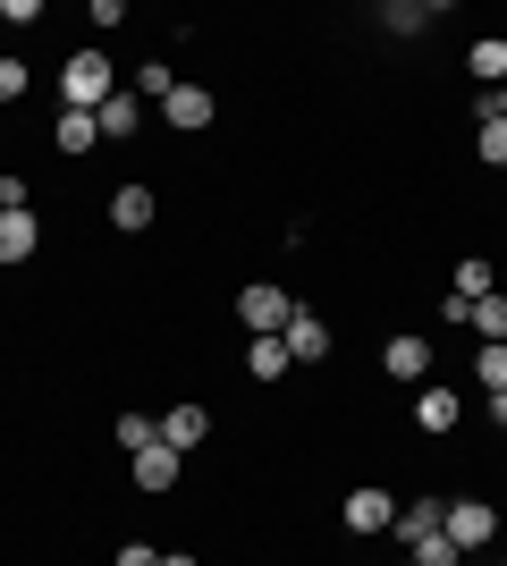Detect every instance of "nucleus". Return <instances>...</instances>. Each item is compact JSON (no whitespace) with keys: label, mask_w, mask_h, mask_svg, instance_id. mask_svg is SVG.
Segmentation results:
<instances>
[{"label":"nucleus","mask_w":507,"mask_h":566,"mask_svg":"<svg viewBox=\"0 0 507 566\" xmlns=\"http://www.w3.org/2000/svg\"><path fill=\"white\" fill-rule=\"evenodd\" d=\"M34 245H43V220L34 212H0V271L34 262Z\"/></svg>","instance_id":"1a4fd4ad"},{"label":"nucleus","mask_w":507,"mask_h":566,"mask_svg":"<svg viewBox=\"0 0 507 566\" xmlns=\"http://www.w3.org/2000/svg\"><path fill=\"white\" fill-rule=\"evenodd\" d=\"M474 118H507V85L499 94H474Z\"/></svg>","instance_id":"cd10ccee"},{"label":"nucleus","mask_w":507,"mask_h":566,"mask_svg":"<svg viewBox=\"0 0 507 566\" xmlns=\"http://www.w3.org/2000/svg\"><path fill=\"white\" fill-rule=\"evenodd\" d=\"M406 566H465V549L448 542V533H432V542H414V549H406Z\"/></svg>","instance_id":"4be33fe9"},{"label":"nucleus","mask_w":507,"mask_h":566,"mask_svg":"<svg viewBox=\"0 0 507 566\" xmlns=\"http://www.w3.org/2000/svg\"><path fill=\"white\" fill-rule=\"evenodd\" d=\"M279 347H288V364H321V355H330V322H321L314 305H296V322L279 331Z\"/></svg>","instance_id":"423d86ee"},{"label":"nucleus","mask_w":507,"mask_h":566,"mask_svg":"<svg viewBox=\"0 0 507 566\" xmlns=\"http://www.w3.org/2000/svg\"><path fill=\"white\" fill-rule=\"evenodd\" d=\"M119 566H161V549L152 542H119Z\"/></svg>","instance_id":"bb28decb"},{"label":"nucleus","mask_w":507,"mask_h":566,"mask_svg":"<svg viewBox=\"0 0 507 566\" xmlns=\"http://www.w3.org/2000/svg\"><path fill=\"white\" fill-rule=\"evenodd\" d=\"M499 566H507V558H499Z\"/></svg>","instance_id":"2f4dec72"},{"label":"nucleus","mask_w":507,"mask_h":566,"mask_svg":"<svg viewBox=\"0 0 507 566\" xmlns=\"http://www.w3.org/2000/svg\"><path fill=\"white\" fill-rule=\"evenodd\" d=\"M457 389H432V380H423V389H414V431H457Z\"/></svg>","instance_id":"f8f14e48"},{"label":"nucleus","mask_w":507,"mask_h":566,"mask_svg":"<svg viewBox=\"0 0 507 566\" xmlns=\"http://www.w3.org/2000/svg\"><path fill=\"white\" fill-rule=\"evenodd\" d=\"M136 85H145L152 102H169V94H178V76H169V60H145V69H136Z\"/></svg>","instance_id":"b1692460"},{"label":"nucleus","mask_w":507,"mask_h":566,"mask_svg":"<svg viewBox=\"0 0 507 566\" xmlns=\"http://www.w3.org/2000/svg\"><path fill=\"white\" fill-rule=\"evenodd\" d=\"M381 373L389 380H398V389H423V380H432V338H389V347H381Z\"/></svg>","instance_id":"39448f33"},{"label":"nucleus","mask_w":507,"mask_h":566,"mask_svg":"<svg viewBox=\"0 0 507 566\" xmlns=\"http://www.w3.org/2000/svg\"><path fill=\"white\" fill-rule=\"evenodd\" d=\"M245 373H254V380H288L296 364H288V347H279V338H254V347H245Z\"/></svg>","instance_id":"a211bd4d"},{"label":"nucleus","mask_w":507,"mask_h":566,"mask_svg":"<svg viewBox=\"0 0 507 566\" xmlns=\"http://www.w3.org/2000/svg\"><path fill=\"white\" fill-rule=\"evenodd\" d=\"M94 127H102V136H110V144H127V136H136V127H145V102H136V94H110V102H102V111H94Z\"/></svg>","instance_id":"4468645a"},{"label":"nucleus","mask_w":507,"mask_h":566,"mask_svg":"<svg viewBox=\"0 0 507 566\" xmlns=\"http://www.w3.org/2000/svg\"><path fill=\"white\" fill-rule=\"evenodd\" d=\"M465 322H474V338H483V347H507V296H483Z\"/></svg>","instance_id":"6ab92c4d"},{"label":"nucleus","mask_w":507,"mask_h":566,"mask_svg":"<svg viewBox=\"0 0 507 566\" xmlns=\"http://www.w3.org/2000/svg\"><path fill=\"white\" fill-rule=\"evenodd\" d=\"M499 507H490V499H448V516H440V533H448V542L465 549V558H474V549H490L499 542Z\"/></svg>","instance_id":"f03ea898"},{"label":"nucleus","mask_w":507,"mask_h":566,"mask_svg":"<svg viewBox=\"0 0 507 566\" xmlns=\"http://www.w3.org/2000/svg\"><path fill=\"white\" fill-rule=\"evenodd\" d=\"M161 566H194V558H187V549H178V558H161Z\"/></svg>","instance_id":"c756f323"},{"label":"nucleus","mask_w":507,"mask_h":566,"mask_svg":"<svg viewBox=\"0 0 507 566\" xmlns=\"http://www.w3.org/2000/svg\"><path fill=\"white\" fill-rule=\"evenodd\" d=\"M474 153H483L490 169H507V118H474Z\"/></svg>","instance_id":"412c9836"},{"label":"nucleus","mask_w":507,"mask_h":566,"mask_svg":"<svg viewBox=\"0 0 507 566\" xmlns=\"http://www.w3.org/2000/svg\"><path fill=\"white\" fill-rule=\"evenodd\" d=\"M178 465H187V457L169 449V440H152L145 457H127V473H136V491H152V499H161V491H178Z\"/></svg>","instance_id":"6e6552de"},{"label":"nucleus","mask_w":507,"mask_h":566,"mask_svg":"<svg viewBox=\"0 0 507 566\" xmlns=\"http://www.w3.org/2000/svg\"><path fill=\"white\" fill-rule=\"evenodd\" d=\"M237 322L254 338H279L296 322V296H288V287H245V296H237Z\"/></svg>","instance_id":"7ed1b4c3"},{"label":"nucleus","mask_w":507,"mask_h":566,"mask_svg":"<svg viewBox=\"0 0 507 566\" xmlns=\"http://www.w3.org/2000/svg\"><path fill=\"white\" fill-rule=\"evenodd\" d=\"M152 212H161V203H152V187H119V195H110V229H119V237L152 229Z\"/></svg>","instance_id":"ddd939ff"},{"label":"nucleus","mask_w":507,"mask_h":566,"mask_svg":"<svg viewBox=\"0 0 507 566\" xmlns=\"http://www.w3.org/2000/svg\"><path fill=\"white\" fill-rule=\"evenodd\" d=\"M465 69H474V76L490 85V94H499V85H507V34H483V43L465 51Z\"/></svg>","instance_id":"dca6fc26"},{"label":"nucleus","mask_w":507,"mask_h":566,"mask_svg":"<svg viewBox=\"0 0 507 566\" xmlns=\"http://www.w3.org/2000/svg\"><path fill=\"white\" fill-rule=\"evenodd\" d=\"M338 516H347V533H363V542H372V533H389V524H398V499H389L381 482H363V491H347V507H338Z\"/></svg>","instance_id":"20e7f679"},{"label":"nucleus","mask_w":507,"mask_h":566,"mask_svg":"<svg viewBox=\"0 0 507 566\" xmlns=\"http://www.w3.org/2000/svg\"><path fill=\"white\" fill-rule=\"evenodd\" d=\"M0 212H34V187H25L18 169H0Z\"/></svg>","instance_id":"393cba45"},{"label":"nucleus","mask_w":507,"mask_h":566,"mask_svg":"<svg viewBox=\"0 0 507 566\" xmlns=\"http://www.w3.org/2000/svg\"><path fill=\"white\" fill-rule=\"evenodd\" d=\"M499 516H507V499H499Z\"/></svg>","instance_id":"7c9ffc66"},{"label":"nucleus","mask_w":507,"mask_h":566,"mask_svg":"<svg viewBox=\"0 0 507 566\" xmlns=\"http://www.w3.org/2000/svg\"><path fill=\"white\" fill-rule=\"evenodd\" d=\"M432 18H440V0H389V9H381V25H389V34H423Z\"/></svg>","instance_id":"f3484780"},{"label":"nucleus","mask_w":507,"mask_h":566,"mask_svg":"<svg viewBox=\"0 0 507 566\" xmlns=\"http://www.w3.org/2000/svg\"><path fill=\"white\" fill-rule=\"evenodd\" d=\"M161 440H169V449H178V457H194V449H203V440H212V415H203V406H194V398H178V406H169V415H161Z\"/></svg>","instance_id":"0eeeda50"},{"label":"nucleus","mask_w":507,"mask_h":566,"mask_svg":"<svg viewBox=\"0 0 507 566\" xmlns=\"http://www.w3.org/2000/svg\"><path fill=\"white\" fill-rule=\"evenodd\" d=\"M161 440V415H119V457H145Z\"/></svg>","instance_id":"aec40b11"},{"label":"nucleus","mask_w":507,"mask_h":566,"mask_svg":"<svg viewBox=\"0 0 507 566\" xmlns=\"http://www.w3.org/2000/svg\"><path fill=\"white\" fill-rule=\"evenodd\" d=\"M51 144H60V153H68V161H76V153H94V144H102L94 111H60V127H51Z\"/></svg>","instance_id":"2eb2a0df"},{"label":"nucleus","mask_w":507,"mask_h":566,"mask_svg":"<svg viewBox=\"0 0 507 566\" xmlns=\"http://www.w3.org/2000/svg\"><path fill=\"white\" fill-rule=\"evenodd\" d=\"M474 380H483V398H499V389H507V347H483V355H474Z\"/></svg>","instance_id":"5701e85b"},{"label":"nucleus","mask_w":507,"mask_h":566,"mask_svg":"<svg viewBox=\"0 0 507 566\" xmlns=\"http://www.w3.org/2000/svg\"><path fill=\"white\" fill-rule=\"evenodd\" d=\"M212 111H220V102L203 94V85H178V94L161 102V118L178 127V136H203V127H212Z\"/></svg>","instance_id":"9d476101"},{"label":"nucleus","mask_w":507,"mask_h":566,"mask_svg":"<svg viewBox=\"0 0 507 566\" xmlns=\"http://www.w3.org/2000/svg\"><path fill=\"white\" fill-rule=\"evenodd\" d=\"M490 423H499V431H507V389H499V398H490Z\"/></svg>","instance_id":"c85d7f7f"},{"label":"nucleus","mask_w":507,"mask_h":566,"mask_svg":"<svg viewBox=\"0 0 507 566\" xmlns=\"http://www.w3.org/2000/svg\"><path fill=\"white\" fill-rule=\"evenodd\" d=\"M25 85H34V69H25V60H0V102H25Z\"/></svg>","instance_id":"a878e982"},{"label":"nucleus","mask_w":507,"mask_h":566,"mask_svg":"<svg viewBox=\"0 0 507 566\" xmlns=\"http://www.w3.org/2000/svg\"><path fill=\"white\" fill-rule=\"evenodd\" d=\"M440 516H448V499H398V524H389V533H398V542H432L440 533Z\"/></svg>","instance_id":"9b49d317"},{"label":"nucleus","mask_w":507,"mask_h":566,"mask_svg":"<svg viewBox=\"0 0 507 566\" xmlns=\"http://www.w3.org/2000/svg\"><path fill=\"white\" fill-rule=\"evenodd\" d=\"M110 94H119L110 51H68V60H60V111H102Z\"/></svg>","instance_id":"f257e3e1"}]
</instances>
